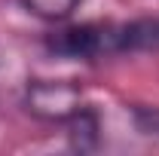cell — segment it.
<instances>
[{
	"mask_svg": "<svg viewBox=\"0 0 159 156\" xmlns=\"http://www.w3.org/2000/svg\"><path fill=\"white\" fill-rule=\"evenodd\" d=\"M21 107L37 122L64 126L67 119L86 107V95L74 80H28L21 92Z\"/></svg>",
	"mask_w": 159,
	"mask_h": 156,
	"instance_id": "cell-1",
	"label": "cell"
},
{
	"mask_svg": "<svg viewBox=\"0 0 159 156\" xmlns=\"http://www.w3.org/2000/svg\"><path fill=\"white\" fill-rule=\"evenodd\" d=\"M119 55L125 52H159V19L116 21Z\"/></svg>",
	"mask_w": 159,
	"mask_h": 156,
	"instance_id": "cell-2",
	"label": "cell"
},
{
	"mask_svg": "<svg viewBox=\"0 0 159 156\" xmlns=\"http://www.w3.org/2000/svg\"><path fill=\"white\" fill-rule=\"evenodd\" d=\"M64 126H67V144H70V150H77V153L98 150V144H101V119L89 104L80 113H74Z\"/></svg>",
	"mask_w": 159,
	"mask_h": 156,
	"instance_id": "cell-3",
	"label": "cell"
},
{
	"mask_svg": "<svg viewBox=\"0 0 159 156\" xmlns=\"http://www.w3.org/2000/svg\"><path fill=\"white\" fill-rule=\"evenodd\" d=\"M83 0H21V6L43 21H64L80 9Z\"/></svg>",
	"mask_w": 159,
	"mask_h": 156,
	"instance_id": "cell-4",
	"label": "cell"
},
{
	"mask_svg": "<svg viewBox=\"0 0 159 156\" xmlns=\"http://www.w3.org/2000/svg\"><path fill=\"white\" fill-rule=\"evenodd\" d=\"M132 119L144 138H159V107H132Z\"/></svg>",
	"mask_w": 159,
	"mask_h": 156,
	"instance_id": "cell-5",
	"label": "cell"
},
{
	"mask_svg": "<svg viewBox=\"0 0 159 156\" xmlns=\"http://www.w3.org/2000/svg\"><path fill=\"white\" fill-rule=\"evenodd\" d=\"M0 74H3V64H0Z\"/></svg>",
	"mask_w": 159,
	"mask_h": 156,
	"instance_id": "cell-6",
	"label": "cell"
}]
</instances>
